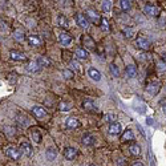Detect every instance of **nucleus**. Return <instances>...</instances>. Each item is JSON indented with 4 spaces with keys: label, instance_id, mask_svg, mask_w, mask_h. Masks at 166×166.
<instances>
[{
    "label": "nucleus",
    "instance_id": "nucleus-8",
    "mask_svg": "<svg viewBox=\"0 0 166 166\" xmlns=\"http://www.w3.org/2000/svg\"><path fill=\"white\" fill-rule=\"evenodd\" d=\"M75 19H76V23L79 24L81 28H88V25H89V21H88V19H86L85 15H82V13H76Z\"/></svg>",
    "mask_w": 166,
    "mask_h": 166
},
{
    "label": "nucleus",
    "instance_id": "nucleus-9",
    "mask_svg": "<svg viewBox=\"0 0 166 166\" xmlns=\"http://www.w3.org/2000/svg\"><path fill=\"white\" fill-rule=\"evenodd\" d=\"M32 113L35 117L37 118H44V117H47V110L44 109L43 106H39V105H36V106H33L32 108Z\"/></svg>",
    "mask_w": 166,
    "mask_h": 166
},
{
    "label": "nucleus",
    "instance_id": "nucleus-25",
    "mask_svg": "<svg viewBox=\"0 0 166 166\" xmlns=\"http://www.w3.org/2000/svg\"><path fill=\"white\" fill-rule=\"evenodd\" d=\"M122 141H133L134 140V134H133V132L130 129H126L122 134V138H121Z\"/></svg>",
    "mask_w": 166,
    "mask_h": 166
},
{
    "label": "nucleus",
    "instance_id": "nucleus-44",
    "mask_svg": "<svg viewBox=\"0 0 166 166\" xmlns=\"http://www.w3.org/2000/svg\"><path fill=\"white\" fill-rule=\"evenodd\" d=\"M163 112L166 113V105H165V106H163Z\"/></svg>",
    "mask_w": 166,
    "mask_h": 166
},
{
    "label": "nucleus",
    "instance_id": "nucleus-10",
    "mask_svg": "<svg viewBox=\"0 0 166 166\" xmlns=\"http://www.w3.org/2000/svg\"><path fill=\"white\" fill-rule=\"evenodd\" d=\"M9 57L15 60V61H25L27 57L25 54L23 52H19V51H15V49H12V51L9 52Z\"/></svg>",
    "mask_w": 166,
    "mask_h": 166
},
{
    "label": "nucleus",
    "instance_id": "nucleus-18",
    "mask_svg": "<svg viewBox=\"0 0 166 166\" xmlns=\"http://www.w3.org/2000/svg\"><path fill=\"white\" fill-rule=\"evenodd\" d=\"M12 36H13L15 40L19 41V43H23L25 40V33H24V31H21V29H15Z\"/></svg>",
    "mask_w": 166,
    "mask_h": 166
},
{
    "label": "nucleus",
    "instance_id": "nucleus-28",
    "mask_svg": "<svg viewBox=\"0 0 166 166\" xmlns=\"http://www.w3.org/2000/svg\"><path fill=\"white\" fill-rule=\"evenodd\" d=\"M129 152L132 156H140V153H141V149L138 145H136V143H132V145L129 146Z\"/></svg>",
    "mask_w": 166,
    "mask_h": 166
},
{
    "label": "nucleus",
    "instance_id": "nucleus-38",
    "mask_svg": "<svg viewBox=\"0 0 166 166\" xmlns=\"http://www.w3.org/2000/svg\"><path fill=\"white\" fill-rule=\"evenodd\" d=\"M5 130H7V134L9 136H13L15 134V128H8V126H7V128H5Z\"/></svg>",
    "mask_w": 166,
    "mask_h": 166
},
{
    "label": "nucleus",
    "instance_id": "nucleus-22",
    "mask_svg": "<svg viewBox=\"0 0 166 166\" xmlns=\"http://www.w3.org/2000/svg\"><path fill=\"white\" fill-rule=\"evenodd\" d=\"M56 156H57V149L56 148L51 146V148L47 149V158L49 159V161H53V159L56 158Z\"/></svg>",
    "mask_w": 166,
    "mask_h": 166
},
{
    "label": "nucleus",
    "instance_id": "nucleus-45",
    "mask_svg": "<svg viewBox=\"0 0 166 166\" xmlns=\"http://www.w3.org/2000/svg\"><path fill=\"white\" fill-rule=\"evenodd\" d=\"M89 166H95V165H89Z\"/></svg>",
    "mask_w": 166,
    "mask_h": 166
},
{
    "label": "nucleus",
    "instance_id": "nucleus-41",
    "mask_svg": "<svg viewBox=\"0 0 166 166\" xmlns=\"http://www.w3.org/2000/svg\"><path fill=\"white\" fill-rule=\"evenodd\" d=\"M133 166H143V165H142V162H138V161H137V162L133 163Z\"/></svg>",
    "mask_w": 166,
    "mask_h": 166
},
{
    "label": "nucleus",
    "instance_id": "nucleus-6",
    "mask_svg": "<svg viewBox=\"0 0 166 166\" xmlns=\"http://www.w3.org/2000/svg\"><path fill=\"white\" fill-rule=\"evenodd\" d=\"M20 152L25 154V156H28L31 157L32 154H33V149H32V145L29 142H27V141H21L20 142Z\"/></svg>",
    "mask_w": 166,
    "mask_h": 166
},
{
    "label": "nucleus",
    "instance_id": "nucleus-21",
    "mask_svg": "<svg viewBox=\"0 0 166 166\" xmlns=\"http://www.w3.org/2000/svg\"><path fill=\"white\" fill-rule=\"evenodd\" d=\"M27 40H28L29 45H32V47H39V45H41V40H40V39H39L37 36H35V35H29Z\"/></svg>",
    "mask_w": 166,
    "mask_h": 166
},
{
    "label": "nucleus",
    "instance_id": "nucleus-17",
    "mask_svg": "<svg viewBox=\"0 0 166 166\" xmlns=\"http://www.w3.org/2000/svg\"><path fill=\"white\" fill-rule=\"evenodd\" d=\"M36 64L39 66H51L52 65V60L48 59V57H45V56H40V57L37 59Z\"/></svg>",
    "mask_w": 166,
    "mask_h": 166
},
{
    "label": "nucleus",
    "instance_id": "nucleus-34",
    "mask_svg": "<svg viewBox=\"0 0 166 166\" xmlns=\"http://www.w3.org/2000/svg\"><path fill=\"white\" fill-rule=\"evenodd\" d=\"M39 68H40V66H39L36 63H31L28 66H27V70L28 72H36V70H39Z\"/></svg>",
    "mask_w": 166,
    "mask_h": 166
},
{
    "label": "nucleus",
    "instance_id": "nucleus-20",
    "mask_svg": "<svg viewBox=\"0 0 166 166\" xmlns=\"http://www.w3.org/2000/svg\"><path fill=\"white\" fill-rule=\"evenodd\" d=\"M95 141H96V138L92 134H85L82 137V143H84L85 146H92L93 143H95Z\"/></svg>",
    "mask_w": 166,
    "mask_h": 166
},
{
    "label": "nucleus",
    "instance_id": "nucleus-33",
    "mask_svg": "<svg viewBox=\"0 0 166 166\" xmlns=\"http://www.w3.org/2000/svg\"><path fill=\"white\" fill-rule=\"evenodd\" d=\"M120 5H121V8H122L124 11H128L130 8V2H128V0H121Z\"/></svg>",
    "mask_w": 166,
    "mask_h": 166
},
{
    "label": "nucleus",
    "instance_id": "nucleus-7",
    "mask_svg": "<svg viewBox=\"0 0 166 166\" xmlns=\"http://www.w3.org/2000/svg\"><path fill=\"white\" fill-rule=\"evenodd\" d=\"M146 89H148V92L150 93V95L156 96L157 93L159 92V89H161V84H159V82H157V81H152V82H149V84H148Z\"/></svg>",
    "mask_w": 166,
    "mask_h": 166
},
{
    "label": "nucleus",
    "instance_id": "nucleus-37",
    "mask_svg": "<svg viewBox=\"0 0 166 166\" xmlns=\"http://www.w3.org/2000/svg\"><path fill=\"white\" fill-rule=\"evenodd\" d=\"M104 120L109 122V121H112V120H116V116L114 114H105L104 116Z\"/></svg>",
    "mask_w": 166,
    "mask_h": 166
},
{
    "label": "nucleus",
    "instance_id": "nucleus-29",
    "mask_svg": "<svg viewBox=\"0 0 166 166\" xmlns=\"http://www.w3.org/2000/svg\"><path fill=\"white\" fill-rule=\"evenodd\" d=\"M110 72H112V75L114 76V77H118V75H120V70H118V68H117V65L116 64H110Z\"/></svg>",
    "mask_w": 166,
    "mask_h": 166
},
{
    "label": "nucleus",
    "instance_id": "nucleus-11",
    "mask_svg": "<svg viewBox=\"0 0 166 166\" xmlns=\"http://www.w3.org/2000/svg\"><path fill=\"white\" fill-rule=\"evenodd\" d=\"M65 126H66V129H76L80 126V121L77 117H69V118H66Z\"/></svg>",
    "mask_w": 166,
    "mask_h": 166
},
{
    "label": "nucleus",
    "instance_id": "nucleus-24",
    "mask_svg": "<svg viewBox=\"0 0 166 166\" xmlns=\"http://www.w3.org/2000/svg\"><path fill=\"white\" fill-rule=\"evenodd\" d=\"M75 54H76V57H79V59H86L88 57V51L85 48H77L76 51H75Z\"/></svg>",
    "mask_w": 166,
    "mask_h": 166
},
{
    "label": "nucleus",
    "instance_id": "nucleus-12",
    "mask_svg": "<svg viewBox=\"0 0 166 166\" xmlns=\"http://www.w3.org/2000/svg\"><path fill=\"white\" fill-rule=\"evenodd\" d=\"M137 47L142 49V51H149L150 49V41L146 40V39L143 37H138L137 39Z\"/></svg>",
    "mask_w": 166,
    "mask_h": 166
},
{
    "label": "nucleus",
    "instance_id": "nucleus-16",
    "mask_svg": "<svg viewBox=\"0 0 166 166\" xmlns=\"http://www.w3.org/2000/svg\"><path fill=\"white\" fill-rule=\"evenodd\" d=\"M109 133L112 136H117V134H120L121 133V125L118 124V122H112L109 125Z\"/></svg>",
    "mask_w": 166,
    "mask_h": 166
},
{
    "label": "nucleus",
    "instance_id": "nucleus-2",
    "mask_svg": "<svg viewBox=\"0 0 166 166\" xmlns=\"http://www.w3.org/2000/svg\"><path fill=\"white\" fill-rule=\"evenodd\" d=\"M86 19L88 21H92V23H95V24H100L101 23V18H100V15L97 13V11L95 9H92V8H88L86 9Z\"/></svg>",
    "mask_w": 166,
    "mask_h": 166
},
{
    "label": "nucleus",
    "instance_id": "nucleus-31",
    "mask_svg": "<svg viewBox=\"0 0 166 166\" xmlns=\"http://www.w3.org/2000/svg\"><path fill=\"white\" fill-rule=\"evenodd\" d=\"M100 25H101V29L102 31H109V21L106 19H101V23H100Z\"/></svg>",
    "mask_w": 166,
    "mask_h": 166
},
{
    "label": "nucleus",
    "instance_id": "nucleus-4",
    "mask_svg": "<svg viewBox=\"0 0 166 166\" xmlns=\"http://www.w3.org/2000/svg\"><path fill=\"white\" fill-rule=\"evenodd\" d=\"M143 9H145V13H146V15L153 16V18H156V16H158L159 13H161L159 8L157 7V5H154V4H146Z\"/></svg>",
    "mask_w": 166,
    "mask_h": 166
},
{
    "label": "nucleus",
    "instance_id": "nucleus-5",
    "mask_svg": "<svg viewBox=\"0 0 166 166\" xmlns=\"http://www.w3.org/2000/svg\"><path fill=\"white\" fill-rule=\"evenodd\" d=\"M82 108H84L86 112H92V113H95V112H97V110H98V108H97V105L95 104V101H92V100H89V98H86V100L82 101Z\"/></svg>",
    "mask_w": 166,
    "mask_h": 166
},
{
    "label": "nucleus",
    "instance_id": "nucleus-15",
    "mask_svg": "<svg viewBox=\"0 0 166 166\" xmlns=\"http://www.w3.org/2000/svg\"><path fill=\"white\" fill-rule=\"evenodd\" d=\"M82 44H84L86 48H89V49H93V48L96 47V41L93 40L91 36H88V35L82 36Z\"/></svg>",
    "mask_w": 166,
    "mask_h": 166
},
{
    "label": "nucleus",
    "instance_id": "nucleus-42",
    "mask_svg": "<svg viewBox=\"0 0 166 166\" xmlns=\"http://www.w3.org/2000/svg\"><path fill=\"white\" fill-rule=\"evenodd\" d=\"M146 124H148V125H152V124H153L152 118H148V120H146Z\"/></svg>",
    "mask_w": 166,
    "mask_h": 166
},
{
    "label": "nucleus",
    "instance_id": "nucleus-40",
    "mask_svg": "<svg viewBox=\"0 0 166 166\" xmlns=\"http://www.w3.org/2000/svg\"><path fill=\"white\" fill-rule=\"evenodd\" d=\"M124 32L126 33V35H125L126 37H132V31H130V29H125Z\"/></svg>",
    "mask_w": 166,
    "mask_h": 166
},
{
    "label": "nucleus",
    "instance_id": "nucleus-30",
    "mask_svg": "<svg viewBox=\"0 0 166 166\" xmlns=\"http://www.w3.org/2000/svg\"><path fill=\"white\" fill-rule=\"evenodd\" d=\"M69 65H70L76 72H81V65L77 63V61H75V60H70V61H69Z\"/></svg>",
    "mask_w": 166,
    "mask_h": 166
},
{
    "label": "nucleus",
    "instance_id": "nucleus-14",
    "mask_svg": "<svg viewBox=\"0 0 166 166\" xmlns=\"http://www.w3.org/2000/svg\"><path fill=\"white\" fill-rule=\"evenodd\" d=\"M76 156H77V150L75 148H65L64 149V157L66 158V159H75L76 158Z\"/></svg>",
    "mask_w": 166,
    "mask_h": 166
},
{
    "label": "nucleus",
    "instance_id": "nucleus-26",
    "mask_svg": "<svg viewBox=\"0 0 166 166\" xmlns=\"http://www.w3.org/2000/svg\"><path fill=\"white\" fill-rule=\"evenodd\" d=\"M59 109L61 110V112H68V110L72 109V104L68 101H61L59 104Z\"/></svg>",
    "mask_w": 166,
    "mask_h": 166
},
{
    "label": "nucleus",
    "instance_id": "nucleus-43",
    "mask_svg": "<svg viewBox=\"0 0 166 166\" xmlns=\"http://www.w3.org/2000/svg\"><path fill=\"white\" fill-rule=\"evenodd\" d=\"M163 61H166V53L163 54Z\"/></svg>",
    "mask_w": 166,
    "mask_h": 166
},
{
    "label": "nucleus",
    "instance_id": "nucleus-3",
    "mask_svg": "<svg viewBox=\"0 0 166 166\" xmlns=\"http://www.w3.org/2000/svg\"><path fill=\"white\" fill-rule=\"evenodd\" d=\"M29 134H31V138H32L33 142L40 143L41 137H43V133H41V129L40 128H36V126H33V128H31V130H29Z\"/></svg>",
    "mask_w": 166,
    "mask_h": 166
},
{
    "label": "nucleus",
    "instance_id": "nucleus-1",
    "mask_svg": "<svg viewBox=\"0 0 166 166\" xmlns=\"http://www.w3.org/2000/svg\"><path fill=\"white\" fill-rule=\"evenodd\" d=\"M21 153L20 152V149L18 148H15V146H8L7 149H5V156H7L8 158L11 159H13V161H18V159L21 157Z\"/></svg>",
    "mask_w": 166,
    "mask_h": 166
},
{
    "label": "nucleus",
    "instance_id": "nucleus-35",
    "mask_svg": "<svg viewBox=\"0 0 166 166\" xmlns=\"http://www.w3.org/2000/svg\"><path fill=\"white\" fill-rule=\"evenodd\" d=\"M63 75H64L65 79H72V77H73V72H72V70H68V69H64Z\"/></svg>",
    "mask_w": 166,
    "mask_h": 166
},
{
    "label": "nucleus",
    "instance_id": "nucleus-39",
    "mask_svg": "<svg viewBox=\"0 0 166 166\" xmlns=\"http://www.w3.org/2000/svg\"><path fill=\"white\" fill-rule=\"evenodd\" d=\"M140 56H141V60H150V56H148L146 53H142Z\"/></svg>",
    "mask_w": 166,
    "mask_h": 166
},
{
    "label": "nucleus",
    "instance_id": "nucleus-13",
    "mask_svg": "<svg viewBox=\"0 0 166 166\" xmlns=\"http://www.w3.org/2000/svg\"><path fill=\"white\" fill-rule=\"evenodd\" d=\"M59 40H60V43L63 44V45H69V44L72 43V36L69 35L68 32H61L59 35Z\"/></svg>",
    "mask_w": 166,
    "mask_h": 166
},
{
    "label": "nucleus",
    "instance_id": "nucleus-23",
    "mask_svg": "<svg viewBox=\"0 0 166 166\" xmlns=\"http://www.w3.org/2000/svg\"><path fill=\"white\" fill-rule=\"evenodd\" d=\"M88 75H89L93 80H96V81H100L101 80V73L96 69V68H89V70H88Z\"/></svg>",
    "mask_w": 166,
    "mask_h": 166
},
{
    "label": "nucleus",
    "instance_id": "nucleus-27",
    "mask_svg": "<svg viewBox=\"0 0 166 166\" xmlns=\"http://www.w3.org/2000/svg\"><path fill=\"white\" fill-rule=\"evenodd\" d=\"M57 21H59V25H60V27H63V28H68V27H69L68 19H66L64 15H60L59 18H57Z\"/></svg>",
    "mask_w": 166,
    "mask_h": 166
},
{
    "label": "nucleus",
    "instance_id": "nucleus-19",
    "mask_svg": "<svg viewBox=\"0 0 166 166\" xmlns=\"http://www.w3.org/2000/svg\"><path fill=\"white\" fill-rule=\"evenodd\" d=\"M126 76L129 77V79H133V77H136L137 76V66L136 65H128L126 66Z\"/></svg>",
    "mask_w": 166,
    "mask_h": 166
},
{
    "label": "nucleus",
    "instance_id": "nucleus-32",
    "mask_svg": "<svg viewBox=\"0 0 166 166\" xmlns=\"http://www.w3.org/2000/svg\"><path fill=\"white\" fill-rule=\"evenodd\" d=\"M112 9V2H104L102 3V11L104 12H109V11Z\"/></svg>",
    "mask_w": 166,
    "mask_h": 166
},
{
    "label": "nucleus",
    "instance_id": "nucleus-36",
    "mask_svg": "<svg viewBox=\"0 0 166 166\" xmlns=\"http://www.w3.org/2000/svg\"><path fill=\"white\" fill-rule=\"evenodd\" d=\"M157 68H158V70H166V63H163V61H158L157 63Z\"/></svg>",
    "mask_w": 166,
    "mask_h": 166
}]
</instances>
